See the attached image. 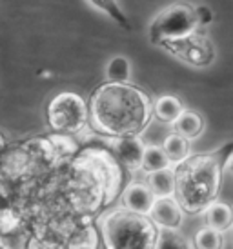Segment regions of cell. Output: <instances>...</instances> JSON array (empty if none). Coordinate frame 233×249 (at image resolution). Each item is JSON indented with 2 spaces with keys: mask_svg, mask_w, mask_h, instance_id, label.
<instances>
[{
  "mask_svg": "<svg viewBox=\"0 0 233 249\" xmlns=\"http://www.w3.org/2000/svg\"><path fill=\"white\" fill-rule=\"evenodd\" d=\"M153 104L131 84H104L89 102V124L110 139L138 137L150 124Z\"/></svg>",
  "mask_w": 233,
  "mask_h": 249,
  "instance_id": "1",
  "label": "cell"
},
{
  "mask_svg": "<svg viewBox=\"0 0 233 249\" xmlns=\"http://www.w3.org/2000/svg\"><path fill=\"white\" fill-rule=\"evenodd\" d=\"M233 155V144L208 155H193L177 166V195L180 208L186 213H200L217 202L222 184V171Z\"/></svg>",
  "mask_w": 233,
  "mask_h": 249,
  "instance_id": "2",
  "label": "cell"
},
{
  "mask_svg": "<svg viewBox=\"0 0 233 249\" xmlns=\"http://www.w3.org/2000/svg\"><path fill=\"white\" fill-rule=\"evenodd\" d=\"M106 249H157L160 229L150 216L118 209L100 220Z\"/></svg>",
  "mask_w": 233,
  "mask_h": 249,
  "instance_id": "3",
  "label": "cell"
},
{
  "mask_svg": "<svg viewBox=\"0 0 233 249\" xmlns=\"http://www.w3.org/2000/svg\"><path fill=\"white\" fill-rule=\"evenodd\" d=\"M200 20L197 6L190 4H172L153 18L150 24V42L162 46L166 42L180 40L199 33Z\"/></svg>",
  "mask_w": 233,
  "mask_h": 249,
  "instance_id": "4",
  "label": "cell"
},
{
  "mask_svg": "<svg viewBox=\"0 0 233 249\" xmlns=\"http://www.w3.org/2000/svg\"><path fill=\"white\" fill-rule=\"evenodd\" d=\"M49 125L60 133H78L89 120V106L80 95L64 91L48 106Z\"/></svg>",
  "mask_w": 233,
  "mask_h": 249,
  "instance_id": "5",
  "label": "cell"
},
{
  "mask_svg": "<svg viewBox=\"0 0 233 249\" xmlns=\"http://www.w3.org/2000/svg\"><path fill=\"white\" fill-rule=\"evenodd\" d=\"M160 48H164L170 55L186 62L188 66H193V68H208V66H212V62L217 56L215 44L200 33H195V35L180 38V40L166 42Z\"/></svg>",
  "mask_w": 233,
  "mask_h": 249,
  "instance_id": "6",
  "label": "cell"
},
{
  "mask_svg": "<svg viewBox=\"0 0 233 249\" xmlns=\"http://www.w3.org/2000/svg\"><path fill=\"white\" fill-rule=\"evenodd\" d=\"M106 145L113 151L118 162L130 171L142 169L146 145L140 137H120V139H106Z\"/></svg>",
  "mask_w": 233,
  "mask_h": 249,
  "instance_id": "7",
  "label": "cell"
},
{
  "mask_svg": "<svg viewBox=\"0 0 233 249\" xmlns=\"http://www.w3.org/2000/svg\"><path fill=\"white\" fill-rule=\"evenodd\" d=\"M184 209L175 196L170 198H157L150 213V218L160 231H177L182 224Z\"/></svg>",
  "mask_w": 233,
  "mask_h": 249,
  "instance_id": "8",
  "label": "cell"
},
{
  "mask_svg": "<svg viewBox=\"0 0 233 249\" xmlns=\"http://www.w3.org/2000/svg\"><path fill=\"white\" fill-rule=\"evenodd\" d=\"M155 200H157V196L144 182H131L122 193L124 209L130 213L142 214V216H150Z\"/></svg>",
  "mask_w": 233,
  "mask_h": 249,
  "instance_id": "9",
  "label": "cell"
},
{
  "mask_svg": "<svg viewBox=\"0 0 233 249\" xmlns=\"http://www.w3.org/2000/svg\"><path fill=\"white\" fill-rule=\"evenodd\" d=\"M146 184L150 186L157 198H170L177 195V167H168L157 173L146 177Z\"/></svg>",
  "mask_w": 233,
  "mask_h": 249,
  "instance_id": "10",
  "label": "cell"
},
{
  "mask_svg": "<svg viewBox=\"0 0 233 249\" xmlns=\"http://www.w3.org/2000/svg\"><path fill=\"white\" fill-rule=\"evenodd\" d=\"M204 220L208 228L219 233H226L233 228V208L226 202H213L204 211Z\"/></svg>",
  "mask_w": 233,
  "mask_h": 249,
  "instance_id": "11",
  "label": "cell"
},
{
  "mask_svg": "<svg viewBox=\"0 0 233 249\" xmlns=\"http://www.w3.org/2000/svg\"><path fill=\"white\" fill-rule=\"evenodd\" d=\"M186 111L184 104L180 102V98L175 95H160V97L153 102V115L166 124H175L177 118Z\"/></svg>",
  "mask_w": 233,
  "mask_h": 249,
  "instance_id": "12",
  "label": "cell"
},
{
  "mask_svg": "<svg viewBox=\"0 0 233 249\" xmlns=\"http://www.w3.org/2000/svg\"><path fill=\"white\" fill-rule=\"evenodd\" d=\"M173 129H175L177 135L184 137L186 140H193L204 131V118H202V115L197 113V111L186 109L184 113L177 118V122L173 124Z\"/></svg>",
  "mask_w": 233,
  "mask_h": 249,
  "instance_id": "13",
  "label": "cell"
},
{
  "mask_svg": "<svg viewBox=\"0 0 233 249\" xmlns=\"http://www.w3.org/2000/svg\"><path fill=\"white\" fill-rule=\"evenodd\" d=\"M162 149L166 151V155H168V159H170L173 167L184 164L186 160L192 157V155H190V140H186L184 137L177 135L175 131L170 133L164 139Z\"/></svg>",
  "mask_w": 233,
  "mask_h": 249,
  "instance_id": "14",
  "label": "cell"
},
{
  "mask_svg": "<svg viewBox=\"0 0 233 249\" xmlns=\"http://www.w3.org/2000/svg\"><path fill=\"white\" fill-rule=\"evenodd\" d=\"M173 167L166 151L162 149V145H146L144 151V160H142V171L146 175L157 173L162 169Z\"/></svg>",
  "mask_w": 233,
  "mask_h": 249,
  "instance_id": "15",
  "label": "cell"
},
{
  "mask_svg": "<svg viewBox=\"0 0 233 249\" xmlns=\"http://www.w3.org/2000/svg\"><path fill=\"white\" fill-rule=\"evenodd\" d=\"M106 80L108 84H130L131 62L126 56H113L106 66Z\"/></svg>",
  "mask_w": 233,
  "mask_h": 249,
  "instance_id": "16",
  "label": "cell"
},
{
  "mask_svg": "<svg viewBox=\"0 0 233 249\" xmlns=\"http://www.w3.org/2000/svg\"><path fill=\"white\" fill-rule=\"evenodd\" d=\"M222 248H224L222 233L208 228V226L200 228L193 235V249H222Z\"/></svg>",
  "mask_w": 233,
  "mask_h": 249,
  "instance_id": "17",
  "label": "cell"
},
{
  "mask_svg": "<svg viewBox=\"0 0 233 249\" xmlns=\"http://www.w3.org/2000/svg\"><path fill=\"white\" fill-rule=\"evenodd\" d=\"M89 6L97 7V9H100V11H106V13L110 15L113 20L118 22V24H120V26H124V28L130 29L128 18H126V15L120 11L118 4H115V2H110V0H91V2H89Z\"/></svg>",
  "mask_w": 233,
  "mask_h": 249,
  "instance_id": "18",
  "label": "cell"
},
{
  "mask_svg": "<svg viewBox=\"0 0 233 249\" xmlns=\"http://www.w3.org/2000/svg\"><path fill=\"white\" fill-rule=\"evenodd\" d=\"M157 249H188L182 236L177 235V231H160Z\"/></svg>",
  "mask_w": 233,
  "mask_h": 249,
  "instance_id": "19",
  "label": "cell"
},
{
  "mask_svg": "<svg viewBox=\"0 0 233 249\" xmlns=\"http://www.w3.org/2000/svg\"><path fill=\"white\" fill-rule=\"evenodd\" d=\"M226 169H230V171L233 173V155L230 157V159H228V162H226Z\"/></svg>",
  "mask_w": 233,
  "mask_h": 249,
  "instance_id": "20",
  "label": "cell"
}]
</instances>
